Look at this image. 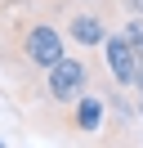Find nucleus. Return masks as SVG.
Returning <instances> with one entry per match:
<instances>
[{"mask_svg":"<svg viewBox=\"0 0 143 148\" xmlns=\"http://www.w3.org/2000/svg\"><path fill=\"white\" fill-rule=\"evenodd\" d=\"M14 40H18V63L27 67V72H45V67H54L63 54H67V36H63L54 23H45V18H22L18 23V32H14Z\"/></svg>","mask_w":143,"mask_h":148,"instance_id":"nucleus-1","label":"nucleus"},{"mask_svg":"<svg viewBox=\"0 0 143 148\" xmlns=\"http://www.w3.org/2000/svg\"><path fill=\"white\" fill-rule=\"evenodd\" d=\"M89 81H94V63L85 54H63L54 67H45V99L67 108L72 99H80L89 90Z\"/></svg>","mask_w":143,"mask_h":148,"instance_id":"nucleus-2","label":"nucleus"},{"mask_svg":"<svg viewBox=\"0 0 143 148\" xmlns=\"http://www.w3.org/2000/svg\"><path fill=\"white\" fill-rule=\"evenodd\" d=\"M103 72L112 76V85L116 90H130L134 85V72H139V54H134V45L125 40V32H112L107 27V36H103Z\"/></svg>","mask_w":143,"mask_h":148,"instance_id":"nucleus-3","label":"nucleus"},{"mask_svg":"<svg viewBox=\"0 0 143 148\" xmlns=\"http://www.w3.org/2000/svg\"><path fill=\"white\" fill-rule=\"evenodd\" d=\"M103 112H107V99L89 85L80 99L67 103V130L72 135H94V130H103Z\"/></svg>","mask_w":143,"mask_h":148,"instance_id":"nucleus-4","label":"nucleus"},{"mask_svg":"<svg viewBox=\"0 0 143 148\" xmlns=\"http://www.w3.org/2000/svg\"><path fill=\"white\" fill-rule=\"evenodd\" d=\"M63 36H67L76 49H98L103 36H107V14H98V9H72Z\"/></svg>","mask_w":143,"mask_h":148,"instance_id":"nucleus-5","label":"nucleus"},{"mask_svg":"<svg viewBox=\"0 0 143 148\" xmlns=\"http://www.w3.org/2000/svg\"><path fill=\"white\" fill-rule=\"evenodd\" d=\"M121 32H125V40L134 45V54H139V63H143V14H130V18L121 23Z\"/></svg>","mask_w":143,"mask_h":148,"instance_id":"nucleus-6","label":"nucleus"},{"mask_svg":"<svg viewBox=\"0 0 143 148\" xmlns=\"http://www.w3.org/2000/svg\"><path fill=\"white\" fill-rule=\"evenodd\" d=\"M134 94H139V112H143V63H139V72H134V85H130Z\"/></svg>","mask_w":143,"mask_h":148,"instance_id":"nucleus-7","label":"nucleus"},{"mask_svg":"<svg viewBox=\"0 0 143 148\" xmlns=\"http://www.w3.org/2000/svg\"><path fill=\"white\" fill-rule=\"evenodd\" d=\"M125 9H130V14H143V0H125Z\"/></svg>","mask_w":143,"mask_h":148,"instance_id":"nucleus-8","label":"nucleus"}]
</instances>
